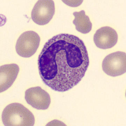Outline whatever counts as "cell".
<instances>
[{
  "label": "cell",
  "instance_id": "4",
  "mask_svg": "<svg viewBox=\"0 0 126 126\" xmlns=\"http://www.w3.org/2000/svg\"><path fill=\"white\" fill-rule=\"evenodd\" d=\"M102 67L106 74L113 77L126 73V53L117 51L107 56L103 61Z\"/></svg>",
  "mask_w": 126,
  "mask_h": 126
},
{
  "label": "cell",
  "instance_id": "1",
  "mask_svg": "<svg viewBox=\"0 0 126 126\" xmlns=\"http://www.w3.org/2000/svg\"><path fill=\"white\" fill-rule=\"evenodd\" d=\"M41 78L52 90L65 92L77 85L89 66L84 42L74 35L61 34L45 43L38 57Z\"/></svg>",
  "mask_w": 126,
  "mask_h": 126
},
{
  "label": "cell",
  "instance_id": "7",
  "mask_svg": "<svg viewBox=\"0 0 126 126\" xmlns=\"http://www.w3.org/2000/svg\"><path fill=\"white\" fill-rule=\"evenodd\" d=\"M118 35L116 31L110 27H103L96 31L93 36V41L100 49H110L117 43Z\"/></svg>",
  "mask_w": 126,
  "mask_h": 126
},
{
  "label": "cell",
  "instance_id": "2",
  "mask_svg": "<svg viewBox=\"0 0 126 126\" xmlns=\"http://www.w3.org/2000/svg\"><path fill=\"white\" fill-rule=\"evenodd\" d=\"M5 126H33L35 118L31 112L22 104L11 103L4 109L2 114Z\"/></svg>",
  "mask_w": 126,
  "mask_h": 126
},
{
  "label": "cell",
  "instance_id": "8",
  "mask_svg": "<svg viewBox=\"0 0 126 126\" xmlns=\"http://www.w3.org/2000/svg\"><path fill=\"white\" fill-rule=\"evenodd\" d=\"M19 71L17 64H6L0 67V92H4L10 87L15 81Z\"/></svg>",
  "mask_w": 126,
  "mask_h": 126
},
{
  "label": "cell",
  "instance_id": "5",
  "mask_svg": "<svg viewBox=\"0 0 126 126\" xmlns=\"http://www.w3.org/2000/svg\"><path fill=\"white\" fill-rule=\"evenodd\" d=\"M54 3L52 0H39L35 4L31 12L32 20L39 25L48 24L54 15Z\"/></svg>",
  "mask_w": 126,
  "mask_h": 126
},
{
  "label": "cell",
  "instance_id": "3",
  "mask_svg": "<svg viewBox=\"0 0 126 126\" xmlns=\"http://www.w3.org/2000/svg\"><path fill=\"white\" fill-rule=\"evenodd\" d=\"M40 38L39 35L33 31L23 32L19 37L16 46L17 52L24 58H29L36 52Z\"/></svg>",
  "mask_w": 126,
  "mask_h": 126
},
{
  "label": "cell",
  "instance_id": "6",
  "mask_svg": "<svg viewBox=\"0 0 126 126\" xmlns=\"http://www.w3.org/2000/svg\"><path fill=\"white\" fill-rule=\"evenodd\" d=\"M25 99L29 105L38 110H46L51 103L49 94L40 87H32L25 92Z\"/></svg>",
  "mask_w": 126,
  "mask_h": 126
},
{
  "label": "cell",
  "instance_id": "9",
  "mask_svg": "<svg viewBox=\"0 0 126 126\" xmlns=\"http://www.w3.org/2000/svg\"><path fill=\"white\" fill-rule=\"evenodd\" d=\"M73 14L75 17L73 23L76 30L83 34L89 33L91 31L92 24L89 17L85 14V11L76 12Z\"/></svg>",
  "mask_w": 126,
  "mask_h": 126
}]
</instances>
